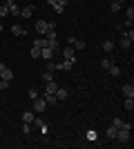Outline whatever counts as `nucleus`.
I'll use <instances>...</instances> for the list:
<instances>
[{
  "label": "nucleus",
  "instance_id": "2",
  "mask_svg": "<svg viewBox=\"0 0 134 149\" xmlns=\"http://www.w3.org/2000/svg\"><path fill=\"white\" fill-rule=\"evenodd\" d=\"M132 42H134V31L130 29L128 33H123V38H121V47H123V49H130V47H132Z\"/></svg>",
  "mask_w": 134,
  "mask_h": 149
},
{
  "label": "nucleus",
  "instance_id": "30",
  "mask_svg": "<svg viewBox=\"0 0 134 149\" xmlns=\"http://www.w3.org/2000/svg\"><path fill=\"white\" fill-rule=\"evenodd\" d=\"M47 69H49V71H56V62H54V60H47Z\"/></svg>",
  "mask_w": 134,
  "mask_h": 149
},
{
  "label": "nucleus",
  "instance_id": "28",
  "mask_svg": "<svg viewBox=\"0 0 134 149\" xmlns=\"http://www.w3.org/2000/svg\"><path fill=\"white\" fill-rule=\"evenodd\" d=\"M109 65H112V60H109V58H103V60H101V67H103V69H109Z\"/></svg>",
  "mask_w": 134,
  "mask_h": 149
},
{
  "label": "nucleus",
  "instance_id": "21",
  "mask_svg": "<svg viewBox=\"0 0 134 149\" xmlns=\"http://www.w3.org/2000/svg\"><path fill=\"white\" fill-rule=\"evenodd\" d=\"M123 123H125L123 118H112V127H116V129H121V127H123Z\"/></svg>",
  "mask_w": 134,
  "mask_h": 149
},
{
  "label": "nucleus",
  "instance_id": "31",
  "mask_svg": "<svg viewBox=\"0 0 134 149\" xmlns=\"http://www.w3.org/2000/svg\"><path fill=\"white\" fill-rule=\"evenodd\" d=\"M32 131V125H27V123H22V134H29Z\"/></svg>",
  "mask_w": 134,
  "mask_h": 149
},
{
  "label": "nucleus",
  "instance_id": "5",
  "mask_svg": "<svg viewBox=\"0 0 134 149\" xmlns=\"http://www.w3.org/2000/svg\"><path fill=\"white\" fill-rule=\"evenodd\" d=\"M69 45L74 49H85V40H81V38H76V36H69Z\"/></svg>",
  "mask_w": 134,
  "mask_h": 149
},
{
  "label": "nucleus",
  "instance_id": "12",
  "mask_svg": "<svg viewBox=\"0 0 134 149\" xmlns=\"http://www.w3.org/2000/svg\"><path fill=\"white\" fill-rule=\"evenodd\" d=\"M123 96L125 98H134V85H125L123 87Z\"/></svg>",
  "mask_w": 134,
  "mask_h": 149
},
{
  "label": "nucleus",
  "instance_id": "8",
  "mask_svg": "<svg viewBox=\"0 0 134 149\" xmlns=\"http://www.w3.org/2000/svg\"><path fill=\"white\" fill-rule=\"evenodd\" d=\"M20 16H22V18H32V16H34V5L22 7V9H20Z\"/></svg>",
  "mask_w": 134,
  "mask_h": 149
},
{
  "label": "nucleus",
  "instance_id": "36",
  "mask_svg": "<svg viewBox=\"0 0 134 149\" xmlns=\"http://www.w3.org/2000/svg\"><path fill=\"white\" fill-rule=\"evenodd\" d=\"M67 2H69V0H56V5H63V7L67 5Z\"/></svg>",
  "mask_w": 134,
  "mask_h": 149
},
{
  "label": "nucleus",
  "instance_id": "33",
  "mask_svg": "<svg viewBox=\"0 0 134 149\" xmlns=\"http://www.w3.org/2000/svg\"><path fill=\"white\" fill-rule=\"evenodd\" d=\"M54 9H56V13H63V11H65L63 5H54Z\"/></svg>",
  "mask_w": 134,
  "mask_h": 149
},
{
  "label": "nucleus",
  "instance_id": "3",
  "mask_svg": "<svg viewBox=\"0 0 134 149\" xmlns=\"http://www.w3.org/2000/svg\"><path fill=\"white\" fill-rule=\"evenodd\" d=\"M11 78H13V71L7 67L5 62H0V80H9L11 82Z\"/></svg>",
  "mask_w": 134,
  "mask_h": 149
},
{
  "label": "nucleus",
  "instance_id": "14",
  "mask_svg": "<svg viewBox=\"0 0 134 149\" xmlns=\"http://www.w3.org/2000/svg\"><path fill=\"white\" fill-rule=\"evenodd\" d=\"M43 98H45V102H47V105H56V102H58V100H56V96H54V93H45Z\"/></svg>",
  "mask_w": 134,
  "mask_h": 149
},
{
  "label": "nucleus",
  "instance_id": "27",
  "mask_svg": "<svg viewBox=\"0 0 134 149\" xmlns=\"http://www.w3.org/2000/svg\"><path fill=\"white\" fill-rule=\"evenodd\" d=\"M109 9H112V13H116V11H119V9H121V5H119V2H114V0H112V2H109Z\"/></svg>",
  "mask_w": 134,
  "mask_h": 149
},
{
  "label": "nucleus",
  "instance_id": "19",
  "mask_svg": "<svg viewBox=\"0 0 134 149\" xmlns=\"http://www.w3.org/2000/svg\"><path fill=\"white\" fill-rule=\"evenodd\" d=\"M85 138H87V140H94V143H96V140H98V134H96L94 129H89L87 134H85Z\"/></svg>",
  "mask_w": 134,
  "mask_h": 149
},
{
  "label": "nucleus",
  "instance_id": "26",
  "mask_svg": "<svg viewBox=\"0 0 134 149\" xmlns=\"http://www.w3.org/2000/svg\"><path fill=\"white\" fill-rule=\"evenodd\" d=\"M107 138H112V140L116 138V127H107Z\"/></svg>",
  "mask_w": 134,
  "mask_h": 149
},
{
  "label": "nucleus",
  "instance_id": "20",
  "mask_svg": "<svg viewBox=\"0 0 134 149\" xmlns=\"http://www.w3.org/2000/svg\"><path fill=\"white\" fill-rule=\"evenodd\" d=\"M45 36H47V40H58V33H56V29H49L47 33H45Z\"/></svg>",
  "mask_w": 134,
  "mask_h": 149
},
{
  "label": "nucleus",
  "instance_id": "1",
  "mask_svg": "<svg viewBox=\"0 0 134 149\" xmlns=\"http://www.w3.org/2000/svg\"><path fill=\"white\" fill-rule=\"evenodd\" d=\"M32 109H34L36 113H43L45 109H47V102H45V98L36 96V98H34V105H32Z\"/></svg>",
  "mask_w": 134,
  "mask_h": 149
},
{
  "label": "nucleus",
  "instance_id": "32",
  "mask_svg": "<svg viewBox=\"0 0 134 149\" xmlns=\"http://www.w3.org/2000/svg\"><path fill=\"white\" fill-rule=\"evenodd\" d=\"M38 129H40V134H43V136H45V134H47V131H49V127H47V125H40V127H38Z\"/></svg>",
  "mask_w": 134,
  "mask_h": 149
},
{
  "label": "nucleus",
  "instance_id": "16",
  "mask_svg": "<svg viewBox=\"0 0 134 149\" xmlns=\"http://www.w3.org/2000/svg\"><path fill=\"white\" fill-rule=\"evenodd\" d=\"M103 51H105V54L114 51V42H112V40H105V42H103Z\"/></svg>",
  "mask_w": 134,
  "mask_h": 149
},
{
  "label": "nucleus",
  "instance_id": "25",
  "mask_svg": "<svg viewBox=\"0 0 134 149\" xmlns=\"http://www.w3.org/2000/svg\"><path fill=\"white\" fill-rule=\"evenodd\" d=\"M29 56H32V58H40V49H38V47H32Z\"/></svg>",
  "mask_w": 134,
  "mask_h": 149
},
{
  "label": "nucleus",
  "instance_id": "23",
  "mask_svg": "<svg viewBox=\"0 0 134 149\" xmlns=\"http://www.w3.org/2000/svg\"><path fill=\"white\" fill-rule=\"evenodd\" d=\"M9 16V7L7 5H0V18H7Z\"/></svg>",
  "mask_w": 134,
  "mask_h": 149
},
{
  "label": "nucleus",
  "instance_id": "17",
  "mask_svg": "<svg viewBox=\"0 0 134 149\" xmlns=\"http://www.w3.org/2000/svg\"><path fill=\"white\" fill-rule=\"evenodd\" d=\"M56 89H58V85H56L54 80H49V82H47V89H45V93H54Z\"/></svg>",
  "mask_w": 134,
  "mask_h": 149
},
{
  "label": "nucleus",
  "instance_id": "11",
  "mask_svg": "<svg viewBox=\"0 0 134 149\" xmlns=\"http://www.w3.org/2000/svg\"><path fill=\"white\" fill-rule=\"evenodd\" d=\"M34 118H36V111H22V123L32 125V123H34Z\"/></svg>",
  "mask_w": 134,
  "mask_h": 149
},
{
  "label": "nucleus",
  "instance_id": "24",
  "mask_svg": "<svg viewBox=\"0 0 134 149\" xmlns=\"http://www.w3.org/2000/svg\"><path fill=\"white\" fill-rule=\"evenodd\" d=\"M43 80H45V82L54 80V71H49V69H47V71H45V74H43Z\"/></svg>",
  "mask_w": 134,
  "mask_h": 149
},
{
  "label": "nucleus",
  "instance_id": "13",
  "mask_svg": "<svg viewBox=\"0 0 134 149\" xmlns=\"http://www.w3.org/2000/svg\"><path fill=\"white\" fill-rule=\"evenodd\" d=\"M11 33H13V36H27L25 29H22L20 25H13V27H11Z\"/></svg>",
  "mask_w": 134,
  "mask_h": 149
},
{
  "label": "nucleus",
  "instance_id": "22",
  "mask_svg": "<svg viewBox=\"0 0 134 149\" xmlns=\"http://www.w3.org/2000/svg\"><path fill=\"white\" fill-rule=\"evenodd\" d=\"M107 71H109V74H112V76H119V74H121V69L116 67L114 62H112V65H109V69H107Z\"/></svg>",
  "mask_w": 134,
  "mask_h": 149
},
{
  "label": "nucleus",
  "instance_id": "39",
  "mask_svg": "<svg viewBox=\"0 0 134 149\" xmlns=\"http://www.w3.org/2000/svg\"><path fill=\"white\" fill-rule=\"evenodd\" d=\"M0 31H2V25H0Z\"/></svg>",
  "mask_w": 134,
  "mask_h": 149
},
{
  "label": "nucleus",
  "instance_id": "29",
  "mask_svg": "<svg viewBox=\"0 0 134 149\" xmlns=\"http://www.w3.org/2000/svg\"><path fill=\"white\" fill-rule=\"evenodd\" d=\"M125 16H128L125 20H134V7H128V13H125Z\"/></svg>",
  "mask_w": 134,
  "mask_h": 149
},
{
  "label": "nucleus",
  "instance_id": "18",
  "mask_svg": "<svg viewBox=\"0 0 134 149\" xmlns=\"http://www.w3.org/2000/svg\"><path fill=\"white\" fill-rule=\"evenodd\" d=\"M123 107H125L128 111H134V98H125V102H123Z\"/></svg>",
  "mask_w": 134,
  "mask_h": 149
},
{
  "label": "nucleus",
  "instance_id": "37",
  "mask_svg": "<svg viewBox=\"0 0 134 149\" xmlns=\"http://www.w3.org/2000/svg\"><path fill=\"white\" fill-rule=\"evenodd\" d=\"M47 5H51V7H54V5H56V0H47Z\"/></svg>",
  "mask_w": 134,
  "mask_h": 149
},
{
  "label": "nucleus",
  "instance_id": "9",
  "mask_svg": "<svg viewBox=\"0 0 134 149\" xmlns=\"http://www.w3.org/2000/svg\"><path fill=\"white\" fill-rule=\"evenodd\" d=\"M36 31H38L40 36H45V33H47V20H38V22H36Z\"/></svg>",
  "mask_w": 134,
  "mask_h": 149
},
{
  "label": "nucleus",
  "instance_id": "38",
  "mask_svg": "<svg viewBox=\"0 0 134 149\" xmlns=\"http://www.w3.org/2000/svg\"><path fill=\"white\" fill-rule=\"evenodd\" d=\"M114 2H119V5H123V2H125V0H114Z\"/></svg>",
  "mask_w": 134,
  "mask_h": 149
},
{
  "label": "nucleus",
  "instance_id": "10",
  "mask_svg": "<svg viewBox=\"0 0 134 149\" xmlns=\"http://www.w3.org/2000/svg\"><path fill=\"white\" fill-rule=\"evenodd\" d=\"M54 96H56V100H65L67 96H69V91H67V89H63V87H58L56 91H54Z\"/></svg>",
  "mask_w": 134,
  "mask_h": 149
},
{
  "label": "nucleus",
  "instance_id": "7",
  "mask_svg": "<svg viewBox=\"0 0 134 149\" xmlns=\"http://www.w3.org/2000/svg\"><path fill=\"white\" fill-rule=\"evenodd\" d=\"M54 54H56V51L51 49V47H43V49H40V58H45V60H51Z\"/></svg>",
  "mask_w": 134,
  "mask_h": 149
},
{
  "label": "nucleus",
  "instance_id": "34",
  "mask_svg": "<svg viewBox=\"0 0 134 149\" xmlns=\"http://www.w3.org/2000/svg\"><path fill=\"white\" fill-rule=\"evenodd\" d=\"M49 29H56V22H54V20H49V22H47V31Z\"/></svg>",
  "mask_w": 134,
  "mask_h": 149
},
{
  "label": "nucleus",
  "instance_id": "4",
  "mask_svg": "<svg viewBox=\"0 0 134 149\" xmlns=\"http://www.w3.org/2000/svg\"><path fill=\"white\" fill-rule=\"evenodd\" d=\"M5 5L9 7V13H11V16H20V7L16 5V0H5Z\"/></svg>",
  "mask_w": 134,
  "mask_h": 149
},
{
  "label": "nucleus",
  "instance_id": "15",
  "mask_svg": "<svg viewBox=\"0 0 134 149\" xmlns=\"http://www.w3.org/2000/svg\"><path fill=\"white\" fill-rule=\"evenodd\" d=\"M34 47H38V49L47 47V38H36V40H34Z\"/></svg>",
  "mask_w": 134,
  "mask_h": 149
},
{
  "label": "nucleus",
  "instance_id": "6",
  "mask_svg": "<svg viewBox=\"0 0 134 149\" xmlns=\"http://www.w3.org/2000/svg\"><path fill=\"white\" fill-rule=\"evenodd\" d=\"M63 58H65V60H69V58H76V49H74L72 45H67V47L63 49Z\"/></svg>",
  "mask_w": 134,
  "mask_h": 149
},
{
  "label": "nucleus",
  "instance_id": "35",
  "mask_svg": "<svg viewBox=\"0 0 134 149\" xmlns=\"http://www.w3.org/2000/svg\"><path fill=\"white\" fill-rule=\"evenodd\" d=\"M36 96H38V91H36V89H29V98L34 100V98H36Z\"/></svg>",
  "mask_w": 134,
  "mask_h": 149
}]
</instances>
